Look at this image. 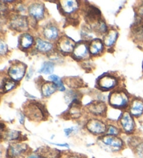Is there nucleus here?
Returning <instances> with one entry per match:
<instances>
[{
    "instance_id": "nucleus-12",
    "label": "nucleus",
    "mask_w": 143,
    "mask_h": 158,
    "mask_svg": "<svg viewBox=\"0 0 143 158\" xmlns=\"http://www.w3.org/2000/svg\"><path fill=\"white\" fill-rule=\"evenodd\" d=\"M101 13L99 9L97 7L92 6H88L85 13V20L90 24H97L101 20Z\"/></svg>"
},
{
    "instance_id": "nucleus-35",
    "label": "nucleus",
    "mask_w": 143,
    "mask_h": 158,
    "mask_svg": "<svg viewBox=\"0 0 143 158\" xmlns=\"http://www.w3.org/2000/svg\"><path fill=\"white\" fill-rule=\"evenodd\" d=\"M27 158H41L38 154H32L29 155Z\"/></svg>"
},
{
    "instance_id": "nucleus-29",
    "label": "nucleus",
    "mask_w": 143,
    "mask_h": 158,
    "mask_svg": "<svg viewBox=\"0 0 143 158\" xmlns=\"http://www.w3.org/2000/svg\"><path fill=\"white\" fill-rule=\"evenodd\" d=\"M134 151L137 158H143V141H140L135 146Z\"/></svg>"
},
{
    "instance_id": "nucleus-20",
    "label": "nucleus",
    "mask_w": 143,
    "mask_h": 158,
    "mask_svg": "<svg viewBox=\"0 0 143 158\" xmlns=\"http://www.w3.org/2000/svg\"><path fill=\"white\" fill-rule=\"evenodd\" d=\"M36 48L40 52L48 53L53 50V45L50 43L45 41L41 39H37L36 41Z\"/></svg>"
},
{
    "instance_id": "nucleus-6",
    "label": "nucleus",
    "mask_w": 143,
    "mask_h": 158,
    "mask_svg": "<svg viewBox=\"0 0 143 158\" xmlns=\"http://www.w3.org/2000/svg\"><path fill=\"white\" fill-rule=\"evenodd\" d=\"M101 141L104 145L111 148L113 151H119L124 147V141L117 136H103L101 138Z\"/></svg>"
},
{
    "instance_id": "nucleus-28",
    "label": "nucleus",
    "mask_w": 143,
    "mask_h": 158,
    "mask_svg": "<svg viewBox=\"0 0 143 158\" xmlns=\"http://www.w3.org/2000/svg\"><path fill=\"white\" fill-rule=\"evenodd\" d=\"M49 79L53 81V83L57 86V89H59V91H64L65 87L64 86V84H63V83H62V80L60 79V77H58V76L50 75V77H49Z\"/></svg>"
},
{
    "instance_id": "nucleus-11",
    "label": "nucleus",
    "mask_w": 143,
    "mask_h": 158,
    "mask_svg": "<svg viewBox=\"0 0 143 158\" xmlns=\"http://www.w3.org/2000/svg\"><path fill=\"white\" fill-rule=\"evenodd\" d=\"M45 6L42 3L32 4L28 8L29 14L37 20H41L45 15Z\"/></svg>"
},
{
    "instance_id": "nucleus-34",
    "label": "nucleus",
    "mask_w": 143,
    "mask_h": 158,
    "mask_svg": "<svg viewBox=\"0 0 143 158\" xmlns=\"http://www.w3.org/2000/svg\"><path fill=\"white\" fill-rule=\"evenodd\" d=\"M73 127H71V128H68V129H66V130H64V132H65V134H66V135H67V136H69V135H70V134H71V133L73 132Z\"/></svg>"
},
{
    "instance_id": "nucleus-3",
    "label": "nucleus",
    "mask_w": 143,
    "mask_h": 158,
    "mask_svg": "<svg viewBox=\"0 0 143 158\" xmlns=\"http://www.w3.org/2000/svg\"><path fill=\"white\" fill-rule=\"evenodd\" d=\"M129 99L126 93L123 91L112 92L109 96V103L112 107L124 109L128 105Z\"/></svg>"
},
{
    "instance_id": "nucleus-8",
    "label": "nucleus",
    "mask_w": 143,
    "mask_h": 158,
    "mask_svg": "<svg viewBox=\"0 0 143 158\" xmlns=\"http://www.w3.org/2000/svg\"><path fill=\"white\" fill-rule=\"evenodd\" d=\"M57 49L63 54H70L73 52L76 47L75 42L68 36H62L57 41Z\"/></svg>"
},
{
    "instance_id": "nucleus-30",
    "label": "nucleus",
    "mask_w": 143,
    "mask_h": 158,
    "mask_svg": "<svg viewBox=\"0 0 143 158\" xmlns=\"http://www.w3.org/2000/svg\"><path fill=\"white\" fill-rule=\"evenodd\" d=\"M120 133V130L115 125H109L107 128L106 134L107 135H111V136H117Z\"/></svg>"
},
{
    "instance_id": "nucleus-9",
    "label": "nucleus",
    "mask_w": 143,
    "mask_h": 158,
    "mask_svg": "<svg viewBox=\"0 0 143 158\" xmlns=\"http://www.w3.org/2000/svg\"><path fill=\"white\" fill-rule=\"evenodd\" d=\"M89 45L84 41L80 42L76 45L73 52V56L76 60L87 59L89 56Z\"/></svg>"
},
{
    "instance_id": "nucleus-1",
    "label": "nucleus",
    "mask_w": 143,
    "mask_h": 158,
    "mask_svg": "<svg viewBox=\"0 0 143 158\" xmlns=\"http://www.w3.org/2000/svg\"><path fill=\"white\" fill-rule=\"evenodd\" d=\"M24 112L33 121H45L48 116L45 105L36 101H29L24 105Z\"/></svg>"
},
{
    "instance_id": "nucleus-16",
    "label": "nucleus",
    "mask_w": 143,
    "mask_h": 158,
    "mask_svg": "<svg viewBox=\"0 0 143 158\" xmlns=\"http://www.w3.org/2000/svg\"><path fill=\"white\" fill-rule=\"evenodd\" d=\"M60 6L62 12L65 14H72L75 13L79 8V4L77 1H61Z\"/></svg>"
},
{
    "instance_id": "nucleus-14",
    "label": "nucleus",
    "mask_w": 143,
    "mask_h": 158,
    "mask_svg": "<svg viewBox=\"0 0 143 158\" xmlns=\"http://www.w3.org/2000/svg\"><path fill=\"white\" fill-rule=\"evenodd\" d=\"M87 110L95 116H103L107 111V106L102 102H94L87 106Z\"/></svg>"
},
{
    "instance_id": "nucleus-26",
    "label": "nucleus",
    "mask_w": 143,
    "mask_h": 158,
    "mask_svg": "<svg viewBox=\"0 0 143 158\" xmlns=\"http://www.w3.org/2000/svg\"><path fill=\"white\" fill-rule=\"evenodd\" d=\"M20 137V132L19 131H15V130H8L5 132L4 137L6 139L9 141L18 140Z\"/></svg>"
},
{
    "instance_id": "nucleus-32",
    "label": "nucleus",
    "mask_w": 143,
    "mask_h": 158,
    "mask_svg": "<svg viewBox=\"0 0 143 158\" xmlns=\"http://www.w3.org/2000/svg\"><path fill=\"white\" fill-rule=\"evenodd\" d=\"M137 14H138L139 17L143 18V2H142V4H140L139 5V6L137 7Z\"/></svg>"
},
{
    "instance_id": "nucleus-10",
    "label": "nucleus",
    "mask_w": 143,
    "mask_h": 158,
    "mask_svg": "<svg viewBox=\"0 0 143 158\" xmlns=\"http://www.w3.org/2000/svg\"><path fill=\"white\" fill-rule=\"evenodd\" d=\"M120 125L122 130L127 134L133 132L136 127V124L130 112H124L120 118Z\"/></svg>"
},
{
    "instance_id": "nucleus-18",
    "label": "nucleus",
    "mask_w": 143,
    "mask_h": 158,
    "mask_svg": "<svg viewBox=\"0 0 143 158\" xmlns=\"http://www.w3.org/2000/svg\"><path fill=\"white\" fill-rule=\"evenodd\" d=\"M89 52L93 56L99 55L103 52L104 50L103 43L100 39H94L90 43L89 46Z\"/></svg>"
},
{
    "instance_id": "nucleus-7",
    "label": "nucleus",
    "mask_w": 143,
    "mask_h": 158,
    "mask_svg": "<svg viewBox=\"0 0 143 158\" xmlns=\"http://www.w3.org/2000/svg\"><path fill=\"white\" fill-rule=\"evenodd\" d=\"M26 66L21 62H16L10 66L8 73L10 77L15 81L21 80L25 74Z\"/></svg>"
},
{
    "instance_id": "nucleus-21",
    "label": "nucleus",
    "mask_w": 143,
    "mask_h": 158,
    "mask_svg": "<svg viewBox=\"0 0 143 158\" xmlns=\"http://www.w3.org/2000/svg\"><path fill=\"white\" fill-rule=\"evenodd\" d=\"M57 87L53 82L46 81L41 87V93L44 97H50L57 91Z\"/></svg>"
},
{
    "instance_id": "nucleus-27",
    "label": "nucleus",
    "mask_w": 143,
    "mask_h": 158,
    "mask_svg": "<svg viewBox=\"0 0 143 158\" xmlns=\"http://www.w3.org/2000/svg\"><path fill=\"white\" fill-rule=\"evenodd\" d=\"M94 31L99 34H106L107 32V26L105 22L100 20L98 23L95 24Z\"/></svg>"
},
{
    "instance_id": "nucleus-23",
    "label": "nucleus",
    "mask_w": 143,
    "mask_h": 158,
    "mask_svg": "<svg viewBox=\"0 0 143 158\" xmlns=\"http://www.w3.org/2000/svg\"><path fill=\"white\" fill-rule=\"evenodd\" d=\"M34 44V39L29 34H23L19 39V45L22 49H28Z\"/></svg>"
},
{
    "instance_id": "nucleus-24",
    "label": "nucleus",
    "mask_w": 143,
    "mask_h": 158,
    "mask_svg": "<svg viewBox=\"0 0 143 158\" xmlns=\"http://www.w3.org/2000/svg\"><path fill=\"white\" fill-rule=\"evenodd\" d=\"M16 86V83L11 80L5 78L2 82V90L4 93H6L13 89Z\"/></svg>"
},
{
    "instance_id": "nucleus-15",
    "label": "nucleus",
    "mask_w": 143,
    "mask_h": 158,
    "mask_svg": "<svg viewBox=\"0 0 143 158\" xmlns=\"http://www.w3.org/2000/svg\"><path fill=\"white\" fill-rule=\"evenodd\" d=\"M43 35L46 39L55 40L58 39L59 29L57 26L53 25V24H47L43 28Z\"/></svg>"
},
{
    "instance_id": "nucleus-33",
    "label": "nucleus",
    "mask_w": 143,
    "mask_h": 158,
    "mask_svg": "<svg viewBox=\"0 0 143 158\" xmlns=\"http://www.w3.org/2000/svg\"><path fill=\"white\" fill-rule=\"evenodd\" d=\"M64 158H86L84 156L78 154H68L67 156Z\"/></svg>"
},
{
    "instance_id": "nucleus-25",
    "label": "nucleus",
    "mask_w": 143,
    "mask_h": 158,
    "mask_svg": "<svg viewBox=\"0 0 143 158\" xmlns=\"http://www.w3.org/2000/svg\"><path fill=\"white\" fill-rule=\"evenodd\" d=\"M54 64H53V63L50 61H46L43 64V66L41 67V70H39V72L45 75L51 74V73L54 71Z\"/></svg>"
},
{
    "instance_id": "nucleus-4",
    "label": "nucleus",
    "mask_w": 143,
    "mask_h": 158,
    "mask_svg": "<svg viewBox=\"0 0 143 158\" xmlns=\"http://www.w3.org/2000/svg\"><path fill=\"white\" fill-rule=\"evenodd\" d=\"M88 131L95 135H101L106 133L108 127L101 120L92 118L88 121L86 124Z\"/></svg>"
},
{
    "instance_id": "nucleus-31",
    "label": "nucleus",
    "mask_w": 143,
    "mask_h": 158,
    "mask_svg": "<svg viewBox=\"0 0 143 158\" xmlns=\"http://www.w3.org/2000/svg\"><path fill=\"white\" fill-rule=\"evenodd\" d=\"M7 51H8V48H7L6 44L2 40L1 43H0V53H1V55L2 56L5 55V54H6Z\"/></svg>"
},
{
    "instance_id": "nucleus-19",
    "label": "nucleus",
    "mask_w": 143,
    "mask_h": 158,
    "mask_svg": "<svg viewBox=\"0 0 143 158\" xmlns=\"http://www.w3.org/2000/svg\"><path fill=\"white\" fill-rule=\"evenodd\" d=\"M38 155L41 158H60V154L58 151L48 147L41 148Z\"/></svg>"
},
{
    "instance_id": "nucleus-22",
    "label": "nucleus",
    "mask_w": 143,
    "mask_h": 158,
    "mask_svg": "<svg viewBox=\"0 0 143 158\" xmlns=\"http://www.w3.org/2000/svg\"><path fill=\"white\" fill-rule=\"evenodd\" d=\"M118 31L117 30L111 29L108 31L106 34L105 38H104V44L107 47H112L116 42V40L118 38Z\"/></svg>"
},
{
    "instance_id": "nucleus-17",
    "label": "nucleus",
    "mask_w": 143,
    "mask_h": 158,
    "mask_svg": "<svg viewBox=\"0 0 143 158\" xmlns=\"http://www.w3.org/2000/svg\"><path fill=\"white\" fill-rule=\"evenodd\" d=\"M130 114L132 116L140 117L143 114V101L140 99H135L130 106Z\"/></svg>"
},
{
    "instance_id": "nucleus-5",
    "label": "nucleus",
    "mask_w": 143,
    "mask_h": 158,
    "mask_svg": "<svg viewBox=\"0 0 143 158\" xmlns=\"http://www.w3.org/2000/svg\"><path fill=\"white\" fill-rule=\"evenodd\" d=\"M28 18L23 15H13L10 20V26L15 31L21 32L28 29Z\"/></svg>"
},
{
    "instance_id": "nucleus-2",
    "label": "nucleus",
    "mask_w": 143,
    "mask_h": 158,
    "mask_svg": "<svg viewBox=\"0 0 143 158\" xmlns=\"http://www.w3.org/2000/svg\"><path fill=\"white\" fill-rule=\"evenodd\" d=\"M29 149L26 143H11L6 151V158H25L28 155Z\"/></svg>"
},
{
    "instance_id": "nucleus-13",
    "label": "nucleus",
    "mask_w": 143,
    "mask_h": 158,
    "mask_svg": "<svg viewBox=\"0 0 143 158\" xmlns=\"http://www.w3.org/2000/svg\"><path fill=\"white\" fill-rule=\"evenodd\" d=\"M117 79L114 76L106 75L101 77L98 81V86L103 90H110L117 85Z\"/></svg>"
}]
</instances>
